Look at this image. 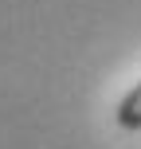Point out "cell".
<instances>
[{
    "label": "cell",
    "mask_w": 141,
    "mask_h": 149,
    "mask_svg": "<svg viewBox=\"0 0 141 149\" xmlns=\"http://www.w3.org/2000/svg\"><path fill=\"white\" fill-rule=\"evenodd\" d=\"M114 126H118L122 134H137L141 130V79L118 98V106H114Z\"/></svg>",
    "instance_id": "1"
}]
</instances>
